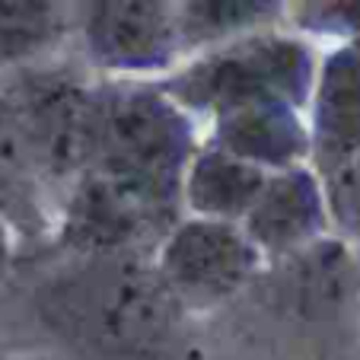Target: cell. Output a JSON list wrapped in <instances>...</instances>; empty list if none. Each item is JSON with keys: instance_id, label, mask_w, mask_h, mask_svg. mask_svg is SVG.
I'll use <instances>...</instances> for the list:
<instances>
[{"instance_id": "15", "label": "cell", "mask_w": 360, "mask_h": 360, "mask_svg": "<svg viewBox=\"0 0 360 360\" xmlns=\"http://www.w3.org/2000/svg\"><path fill=\"white\" fill-rule=\"evenodd\" d=\"M328 217L345 233L360 236V153L326 176Z\"/></svg>"}, {"instance_id": "13", "label": "cell", "mask_w": 360, "mask_h": 360, "mask_svg": "<svg viewBox=\"0 0 360 360\" xmlns=\"http://www.w3.org/2000/svg\"><path fill=\"white\" fill-rule=\"evenodd\" d=\"M281 10L284 7L274 0H195V4H182V7H176L179 41H182V48H220L226 41L265 32V26L278 20Z\"/></svg>"}, {"instance_id": "10", "label": "cell", "mask_w": 360, "mask_h": 360, "mask_svg": "<svg viewBox=\"0 0 360 360\" xmlns=\"http://www.w3.org/2000/svg\"><path fill=\"white\" fill-rule=\"evenodd\" d=\"M357 268L360 259H354L341 239H319L297 255H287L274 281L278 293L297 316L326 319L347 303L357 284Z\"/></svg>"}, {"instance_id": "14", "label": "cell", "mask_w": 360, "mask_h": 360, "mask_svg": "<svg viewBox=\"0 0 360 360\" xmlns=\"http://www.w3.org/2000/svg\"><path fill=\"white\" fill-rule=\"evenodd\" d=\"M64 26L68 20L58 4L0 0V68H26L61 41Z\"/></svg>"}, {"instance_id": "5", "label": "cell", "mask_w": 360, "mask_h": 360, "mask_svg": "<svg viewBox=\"0 0 360 360\" xmlns=\"http://www.w3.org/2000/svg\"><path fill=\"white\" fill-rule=\"evenodd\" d=\"M262 265L255 249L239 224L188 217L163 239L157 255V271L179 297V303H217L245 287Z\"/></svg>"}, {"instance_id": "11", "label": "cell", "mask_w": 360, "mask_h": 360, "mask_svg": "<svg viewBox=\"0 0 360 360\" xmlns=\"http://www.w3.org/2000/svg\"><path fill=\"white\" fill-rule=\"evenodd\" d=\"M271 172L230 157L217 147L198 150L185 172L182 204L201 220L243 224L265 191Z\"/></svg>"}, {"instance_id": "7", "label": "cell", "mask_w": 360, "mask_h": 360, "mask_svg": "<svg viewBox=\"0 0 360 360\" xmlns=\"http://www.w3.org/2000/svg\"><path fill=\"white\" fill-rule=\"evenodd\" d=\"M326 224V185L313 169L297 166V169L268 176L265 191L259 195L249 217L243 220V230L259 252H268L274 259H287L306 245L319 243Z\"/></svg>"}, {"instance_id": "17", "label": "cell", "mask_w": 360, "mask_h": 360, "mask_svg": "<svg viewBox=\"0 0 360 360\" xmlns=\"http://www.w3.org/2000/svg\"><path fill=\"white\" fill-rule=\"evenodd\" d=\"M10 255H13V226H10V220L0 211V274L7 271Z\"/></svg>"}, {"instance_id": "12", "label": "cell", "mask_w": 360, "mask_h": 360, "mask_svg": "<svg viewBox=\"0 0 360 360\" xmlns=\"http://www.w3.org/2000/svg\"><path fill=\"white\" fill-rule=\"evenodd\" d=\"M41 185L45 179L29 150L20 112L7 89L0 86V211L20 236H39L48 224L41 207Z\"/></svg>"}, {"instance_id": "1", "label": "cell", "mask_w": 360, "mask_h": 360, "mask_svg": "<svg viewBox=\"0 0 360 360\" xmlns=\"http://www.w3.org/2000/svg\"><path fill=\"white\" fill-rule=\"evenodd\" d=\"M48 322L118 354H150L172 338L182 303L157 265L134 255L96 259L93 268L45 290Z\"/></svg>"}, {"instance_id": "16", "label": "cell", "mask_w": 360, "mask_h": 360, "mask_svg": "<svg viewBox=\"0 0 360 360\" xmlns=\"http://www.w3.org/2000/svg\"><path fill=\"white\" fill-rule=\"evenodd\" d=\"M297 20L309 32L341 35L345 41H351L360 35V4H309Z\"/></svg>"}, {"instance_id": "3", "label": "cell", "mask_w": 360, "mask_h": 360, "mask_svg": "<svg viewBox=\"0 0 360 360\" xmlns=\"http://www.w3.org/2000/svg\"><path fill=\"white\" fill-rule=\"evenodd\" d=\"M316 77V55L303 39L255 32L211 48L160 83V89L185 112H201L217 122L255 105H293L303 112Z\"/></svg>"}, {"instance_id": "9", "label": "cell", "mask_w": 360, "mask_h": 360, "mask_svg": "<svg viewBox=\"0 0 360 360\" xmlns=\"http://www.w3.org/2000/svg\"><path fill=\"white\" fill-rule=\"evenodd\" d=\"M211 147L265 172H284L313 157V134L293 105H255L217 118Z\"/></svg>"}, {"instance_id": "4", "label": "cell", "mask_w": 360, "mask_h": 360, "mask_svg": "<svg viewBox=\"0 0 360 360\" xmlns=\"http://www.w3.org/2000/svg\"><path fill=\"white\" fill-rule=\"evenodd\" d=\"M45 182L74 185L99 157L102 86L64 70H20L7 83Z\"/></svg>"}, {"instance_id": "6", "label": "cell", "mask_w": 360, "mask_h": 360, "mask_svg": "<svg viewBox=\"0 0 360 360\" xmlns=\"http://www.w3.org/2000/svg\"><path fill=\"white\" fill-rule=\"evenodd\" d=\"M83 45L93 64L122 74H157L176 64V7L150 0H105L83 13Z\"/></svg>"}, {"instance_id": "8", "label": "cell", "mask_w": 360, "mask_h": 360, "mask_svg": "<svg viewBox=\"0 0 360 360\" xmlns=\"http://www.w3.org/2000/svg\"><path fill=\"white\" fill-rule=\"evenodd\" d=\"M313 160L322 176L360 153V35L332 51L316 77Z\"/></svg>"}, {"instance_id": "2", "label": "cell", "mask_w": 360, "mask_h": 360, "mask_svg": "<svg viewBox=\"0 0 360 360\" xmlns=\"http://www.w3.org/2000/svg\"><path fill=\"white\" fill-rule=\"evenodd\" d=\"M191 160L195 128L176 99L160 86H102V143L96 169L179 220Z\"/></svg>"}]
</instances>
